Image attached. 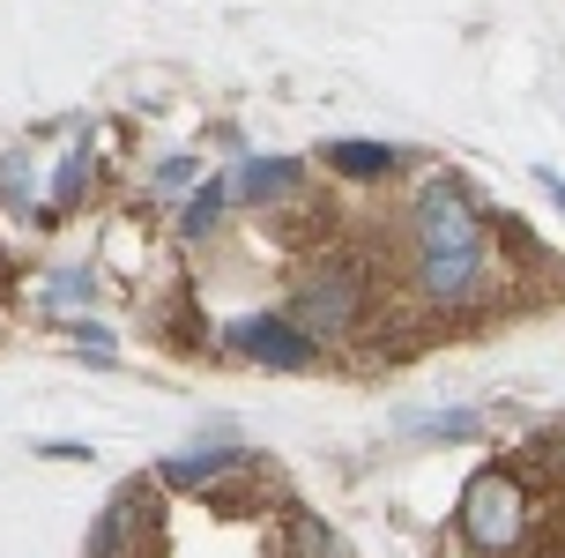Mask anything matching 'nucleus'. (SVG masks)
<instances>
[{
  "label": "nucleus",
  "instance_id": "nucleus-3",
  "mask_svg": "<svg viewBox=\"0 0 565 558\" xmlns=\"http://www.w3.org/2000/svg\"><path fill=\"white\" fill-rule=\"evenodd\" d=\"M358 313H365V276H358V269H312V276L290 291L282 320L306 335V343H342V335L358 328Z\"/></svg>",
  "mask_w": 565,
  "mask_h": 558
},
{
  "label": "nucleus",
  "instance_id": "nucleus-4",
  "mask_svg": "<svg viewBox=\"0 0 565 558\" xmlns=\"http://www.w3.org/2000/svg\"><path fill=\"white\" fill-rule=\"evenodd\" d=\"M224 343L238 350V358L268 365V372H312V365H320V343H306L282 313H238V320L224 328Z\"/></svg>",
  "mask_w": 565,
  "mask_h": 558
},
{
  "label": "nucleus",
  "instance_id": "nucleus-2",
  "mask_svg": "<svg viewBox=\"0 0 565 558\" xmlns=\"http://www.w3.org/2000/svg\"><path fill=\"white\" fill-rule=\"evenodd\" d=\"M454 529L461 544L483 558H507L521 536H529V492L513 470H477L461 484V506H454Z\"/></svg>",
  "mask_w": 565,
  "mask_h": 558
},
{
  "label": "nucleus",
  "instance_id": "nucleus-7",
  "mask_svg": "<svg viewBox=\"0 0 565 558\" xmlns=\"http://www.w3.org/2000/svg\"><path fill=\"white\" fill-rule=\"evenodd\" d=\"M320 165L342 171L350 187H372V179H395L402 171V149H387V141H328Z\"/></svg>",
  "mask_w": 565,
  "mask_h": 558
},
{
  "label": "nucleus",
  "instance_id": "nucleus-8",
  "mask_svg": "<svg viewBox=\"0 0 565 558\" xmlns=\"http://www.w3.org/2000/svg\"><path fill=\"white\" fill-rule=\"evenodd\" d=\"M224 217H231V187H224V179H201L194 194H186V209H179V239H186V246H201V239H209Z\"/></svg>",
  "mask_w": 565,
  "mask_h": 558
},
{
  "label": "nucleus",
  "instance_id": "nucleus-15",
  "mask_svg": "<svg viewBox=\"0 0 565 558\" xmlns=\"http://www.w3.org/2000/svg\"><path fill=\"white\" fill-rule=\"evenodd\" d=\"M38 454H53V462H89V446H83V440H45Z\"/></svg>",
  "mask_w": 565,
  "mask_h": 558
},
{
  "label": "nucleus",
  "instance_id": "nucleus-6",
  "mask_svg": "<svg viewBox=\"0 0 565 558\" xmlns=\"http://www.w3.org/2000/svg\"><path fill=\"white\" fill-rule=\"evenodd\" d=\"M246 462H254V454H246V440H238V432H231L224 418L216 424H201V446H186V454H171L164 470V484H209V476H224V470H246Z\"/></svg>",
  "mask_w": 565,
  "mask_h": 558
},
{
  "label": "nucleus",
  "instance_id": "nucleus-14",
  "mask_svg": "<svg viewBox=\"0 0 565 558\" xmlns=\"http://www.w3.org/2000/svg\"><path fill=\"white\" fill-rule=\"evenodd\" d=\"M477 432V410H439V418H424L409 440H469Z\"/></svg>",
  "mask_w": 565,
  "mask_h": 558
},
{
  "label": "nucleus",
  "instance_id": "nucleus-13",
  "mask_svg": "<svg viewBox=\"0 0 565 558\" xmlns=\"http://www.w3.org/2000/svg\"><path fill=\"white\" fill-rule=\"evenodd\" d=\"M290 536H298V551H306V558H350V551H342V536L328 529V522H312V514H298V529H290Z\"/></svg>",
  "mask_w": 565,
  "mask_h": 558
},
{
  "label": "nucleus",
  "instance_id": "nucleus-16",
  "mask_svg": "<svg viewBox=\"0 0 565 558\" xmlns=\"http://www.w3.org/2000/svg\"><path fill=\"white\" fill-rule=\"evenodd\" d=\"M536 187H543V194H551V201L565 209V171H551V165H543V171H536Z\"/></svg>",
  "mask_w": 565,
  "mask_h": 558
},
{
  "label": "nucleus",
  "instance_id": "nucleus-9",
  "mask_svg": "<svg viewBox=\"0 0 565 558\" xmlns=\"http://www.w3.org/2000/svg\"><path fill=\"white\" fill-rule=\"evenodd\" d=\"M38 306H45V313H83V306H97V269H53V276L38 283Z\"/></svg>",
  "mask_w": 565,
  "mask_h": 558
},
{
  "label": "nucleus",
  "instance_id": "nucleus-12",
  "mask_svg": "<svg viewBox=\"0 0 565 558\" xmlns=\"http://www.w3.org/2000/svg\"><path fill=\"white\" fill-rule=\"evenodd\" d=\"M194 187H201L194 149H186V157H164V165L149 171V194H157V201H179V194H194Z\"/></svg>",
  "mask_w": 565,
  "mask_h": 558
},
{
  "label": "nucleus",
  "instance_id": "nucleus-1",
  "mask_svg": "<svg viewBox=\"0 0 565 558\" xmlns=\"http://www.w3.org/2000/svg\"><path fill=\"white\" fill-rule=\"evenodd\" d=\"M409 253H417V291L431 306H461L483 291V269H491V223H483L477 194L454 179V171H431L417 187V209H409Z\"/></svg>",
  "mask_w": 565,
  "mask_h": 558
},
{
  "label": "nucleus",
  "instance_id": "nucleus-5",
  "mask_svg": "<svg viewBox=\"0 0 565 558\" xmlns=\"http://www.w3.org/2000/svg\"><path fill=\"white\" fill-rule=\"evenodd\" d=\"M224 187H231V209H276L306 187V165L298 157H238L224 171Z\"/></svg>",
  "mask_w": 565,
  "mask_h": 558
},
{
  "label": "nucleus",
  "instance_id": "nucleus-10",
  "mask_svg": "<svg viewBox=\"0 0 565 558\" xmlns=\"http://www.w3.org/2000/svg\"><path fill=\"white\" fill-rule=\"evenodd\" d=\"M0 209L38 217V165H30V149H8L0 157Z\"/></svg>",
  "mask_w": 565,
  "mask_h": 558
},
{
  "label": "nucleus",
  "instance_id": "nucleus-11",
  "mask_svg": "<svg viewBox=\"0 0 565 558\" xmlns=\"http://www.w3.org/2000/svg\"><path fill=\"white\" fill-rule=\"evenodd\" d=\"M89 187H97V157H89V149H67L53 165V209H83Z\"/></svg>",
  "mask_w": 565,
  "mask_h": 558
}]
</instances>
